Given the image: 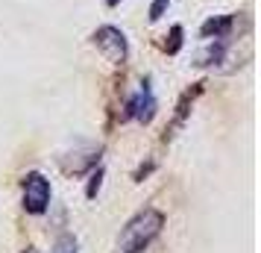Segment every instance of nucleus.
Listing matches in <instances>:
<instances>
[{
	"label": "nucleus",
	"mask_w": 261,
	"mask_h": 253,
	"mask_svg": "<svg viewBox=\"0 0 261 253\" xmlns=\"http://www.w3.org/2000/svg\"><path fill=\"white\" fill-rule=\"evenodd\" d=\"M162 227H165V215H162L159 209H144V212H138V215L123 227L120 241H118V250L120 253H141L144 247L162 233Z\"/></svg>",
	"instance_id": "1"
},
{
	"label": "nucleus",
	"mask_w": 261,
	"mask_h": 253,
	"mask_svg": "<svg viewBox=\"0 0 261 253\" xmlns=\"http://www.w3.org/2000/svg\"><path fill=\"white\" fill-rule=\"evenodd\" d=\"M50 203V182L44 180V174H27L24 177V209L30 215H41Z\"/></svg>",
	"instance_id": "2"
},
{
	"label": "nucleus",
	"mask_w": 261,
	"mask_h": 253,
	"mask_svg": "<svg viewBox=\"0 0 261 253\" xmlns=\"http://www.w3.org/2000/svg\"><path fill=\"white\" fill-rule=\"evenodd\" d=\"M94 44L103 50V56H106L112 65L126 62V36L120 33L118 27H100L94 33Z\"/></svg>",
	"instance_id": "3"
},
{
	"label": "nucleus",
	"mask_w": 261,
	"mask_h": 253,
	"mask_svg": "<svg viewBox=\"0 0 261 253\" xmlns=\"http://www.w3.org/2000/svg\"><path fill=\"white\" fill-rule=\"evenodd\" d=\"M153 115H155V97H153V91H150V85H144L141 91L126 103V115H123V118H138L141 124H150Z\"/></svg>",
	"instance_id": "4"
},
{
	"label": "nucleus",
	"mask_w": 261,
	"mask_h": 253,
	"mask_svg": "<svg viewBox=\"0 0 261 253\" xmlns=\"http://www.w3.org/2000/svg\"><path fill=\"white\" fill-rule=\"evenodd\" d=\"M229 30H232V18L226 15V18H212V21H205L202 24V36L205 38H226L229 36Z\"/></svg>",
	"instance_id": "5"
},
{
	"label": "nucleus",
	"mask_w": 261,
	"mask_h": 253,
	"mask_svg": "<svg viewBox=\"0 0 261 253\" xmlns=\"http://www.w3.org/2000/svg\"><path fill=\"white\" fill-rule=\"evenodd\" d=\"M226 53V41L223 38H217V44H212V48L205 50V53H200V62L197 65H212V62H220Z\"/></svg>",
	"instance_id": "6"
},
{
	"label": "nucleus",
	"mask_w": 261,
	"mask_h": 253,
	"mask_svg": "<svg viewBox=\"0 0 261 253\" xmlns=\"http://www.w3.org/2000/svg\"><path fill=\"white\" fill-rule=\"evenodd\" d=\"M53 253H76V239L71 233H62L56 239V244H53Z\"/></svg>",
	"instance_id": "7"
},
{
	"label": "nucleus",
	"mask_w": 261,
	"mask_h": 253,
	"mask_svg": "<svg viewBox=\"0 0 261 253\" xmlns=\"http://www.w3.org/2000/svg\"><path fill=\"white\" fill-rule=\"evenodd\" d=\"M100 186H103V168H97L94 174H91V182H88V189H85V197L94 200L97 192H100Z\"/></svg>",
	"instance_id": "8"
},
{
	"label": "nucleus",
	"mask_w": 261,
	"mask_h": 253,
	"mask_svg": "<svg viewBox=\"0 0 261 253\" xmlns=\"http://www.w3.org/2000/svg\"><path fill=\"white\" fill-rule=\"evenodd\" d=\"M182 48V27H173L170 30V44H167V53H179Z\"/></svg>",
	"instance_id": "9"
},
{
	"label": "nucleus",
	"mask_w": 261,
	"mask_h": 253,
	"mask_svg": "<svg viewBox=\"0 0 261 253\" xmlns=\"http://www.w3.org/2000/svg\"><path fill=\"white\" fill-rule=\"evenodd\" d=\"M167 3H170V0H153V6H150V21H159V18L165 15Z\"/></svg>",
	"instance_id": "10"
},
{
	"label": "nucleus",
	"mask_w": 261,
	"mask_h": 253,
	"mask_svg": "<svg viewBox=\"0 0 261 253\" xmlns=\"http://www.w3.org/2000/svg\"><path fill=\"white\" fill-rule=\"evenodd\" d=\"M21 253H38L36 247H27V250H21Z\"/></svg>",
	"instance_id": "11"
},
{
	"label": "nucleus",
	"mask_w": 261,
	"mask_h": 253,
	"mask_svg": "<svg viewBox=\"0 0 261 253\" xmlns=\"http://www.w3.org/2000/svg\"><path fill=\"white\" fill-rule=\"evenodd\" d=\"M106 3H109V6H118L120 0H106Z\"/></svg>",
	"instance_id": "12"
}]
</instances>
